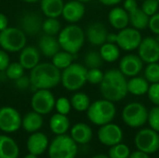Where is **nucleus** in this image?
Wrapping results in <instances>:
<instances>
[{
	"label": "nucleus",
	"mask_w": 159,
	"mask_h": 158,
	"mask_svg": "<svg viewBox=\"0 0 159 158\" xmlns=\"http://www.w3.org/2000/svg\"><path fill=\"white\" fill-rule=\"evenodd\" d=\"M77 1H80V2H82V3H88V2H89V1H91V0H77Z\"/></svg>",
	"instance_id": "obj_54"
},
{
	"label": "nucleus",
	"mask_w": 159,
	"mask_h": 158,
	"mask_svg": "<svg viewBox=\"0 0 159 158\" xmlns=\"http://www.w3.org/2000/svg\"><path fill=\"white\" fill-rule=\"evenodd\" d=\"M102 5L104 6H109V7H112V6H116L117 4H119L121 1L123 0H99Z\"/></svg>",
	"instance_id": "obj_50"
},
{
	"label": "nucleus",
	"mask_w": 159,
	"mask_h": 158,
	"mask_svg": "<svg viewBox=\"0 0 159 158\" xmlns=\"http://www.w3.org/2000/svg\"><path fill=\"white\" fill-rule=\"evenodd\" d=\"M128 92L135 95V96H142L147 93L149 88V82L144 77L140 76H133L128 81Z\"/></svg>",
	"instance_id": "obj_28"
},
{
	"label": "nucleus",
	"mask_w": 159,
	"mask_h": 158,
	"mask_svg": "<svg viewBox=\"0 0 159 158\" xmlns=\"http://www.w3.org/2000/svg\"><path fill=\"white\" fill-rule=\"evenodd\" d=\"M157 2H158V3H159V0H157Z\"/></svg>",
	"instance_id": "obj_56"
},
{
	"label": "nucleus",
	"mask_w": 159,
	"mask_h": 158,
	"mask_svg": "<svg viewBox=\"0 0 159 158\" xmlns=\"http://www.w3.org/2000/svg\"><path fill=\"white\" fill-rule=\"evenodd\" d=\"M92 158H110L108 156H105V155H97L95 156H93Z\"/></svg>",
	"instance_id": "obj_52"
},
{
	"label": "nucleus",
	"mask_w": 159,
	"mask_h": 158,
	"mask_svg": "<svg viewBox=\"0 0 159 158\" xmlns=\"http://www.w3.org/2000/svg\"><path fill=\"white\" fill-rule=\"evenodd\" d=\"M5 72H6L7 78L15 81L24 74V68L21 66V64L19 61L18 62H10Z\"/></svg>",
	"instance_id": "obj_37"
},
{
	"label": "nucleus",
	"mask_w": 159,
	"mask_h": 158,
	"mask_svg": "<svg viewBox=\"0 0 159 158\" xmlns=\"http://www.w3.org/2000/svg\"><path fill=\"white\" fill-rule=\"evenodd\" d=\"M141 8L146 15L151 17L157 12L159 8V3L157 0H143Z\"/></svg>",
	"instance_id": "obj_41"
},
{
	"label": "nucleus",
	"mask_w": 159,
	"mask_h": 158,
	"mask_svg": "<svg viewBox=\"0 0 159 158\" xmlns=\"http://www.w3.org/2000/svg\"><path fill=\"white\" fill-rule=\"evenodd\" d=\"M98 139L103 145L111 147L122 142L123 131L119 126L111 122L101 126L98 130Z\"/></svg>",
	"instance_id": "obj_14"
},
{
	"label": "nucleus",
	"mask_w": 159,
	"mask_h": 158,
	"mask_svg": "<svg viewBox=\"0 0 159 158\" xmlns=\"http://www.w3.org/2000/svg\"><path fill=\"white\" fill-rule=\"evenodd\" d=\"M61 46L58 41V37L54 35L44 34L38 41V50L44 56L52 58L58 51H60Z\"/></svg>",
	"instance_id": "obj_21"
},
{
	"label": "nucleus",
	"mask_w": 159,
	"mask_h": 158,
	"mask_svg": "<svg viewBox=\"0 0 159 158\" xmlns=\"http://www.w3.org/2000/svg\"><path fill=\"white\" fill-rule=\"evenodd\" d=\"M40 61V51L34 46H25L19 55V62L24 70H32L35 67Z\"/></svg>",
	"instance_id": "obj_17"
},
{
	"label": "nucleus",
	"mask_w": 159,
	"mask_h": 158,
	"mask_svg": "<svg viewBox=\"0 0 159 158\" xmlns=\"http://www.w3.org/2000/svg\"><path fill=\"white\" fill-rule=\"evenodd\" d=\"M70 127V121L65 115L55 114L49 120V129L56 135H62L67 132Z\"/></svg>",
	"instance_id": "obj_27"
},
{
	"label": "nucleus",
	"mask_w": 159,
	"mask_h": 158,
	"mask_svg": "<svg viewBox=\"0 0 159 158\" xmlns=\"http://www.w3.org/2000/svg\"><path fill=\"white\" fill-rule=\"evenodd\" d=\"M43 126L42 115L33 111L27 113L21 119V127L23 129L29 133H34L38 131Z\"/></svg>",
	"instance_id": "obj_26"
},
{
	"label": "nucleus",
	"mask_w": 159,
	"mask_h": 158,
	"mask_svg": "<svg viewBox=\"0 0 159 158\" xmlns=\"http://www.w3.org/2000/svg\"><path fill=\"white\" fill-rule=\"evenodd\" d=\"M147 95L152 103L159 105V83H153L149 86Z\"/></svg>",
	"instance_id": "obj_42"
},
{
	"label": "nucleus",
	"mask_w": 159,
	"mask_h": 158,
	"mask_svg": "<svg viewBox=\"0 0 159 158\" xmlns=\"http://www.w3.org/2000/svg\"><path fill=\"white\" fill-rule=\"evenodd\" d=\"M138 55L145 63L158 62L159 61V41L151 36L143 38L139 47Z\"/></svg>",
	"instance_id": "obj_13"
},
{
	"label": "nucleus",
	"mask_w": 159,
	"mask_h": 158,
	"mask_svg": "<svg viewBox=\"0 0 159 158\" xmlns=\"http://www.w3.org/2000/svg\"><path fill=\"white\" fill-rule=\"evenodd\" d=\"M70 102L72 107L77 112H87L90 105V99L84 92H75L72 96Z\"/></svg>",
	"instance_id": "obj_31"
},
{
	"label": "nucleus",
	"mask_w": 159,
	"mask_h": 158,
	"mask_svg": "<svg viewBox=\"0 0 159 158\" xmlns=\"http://www.w3.org/2000/svg\"><path fill=\"white\" fill-rule=\"evenodd\" d=\"M130 156V150L128 145L124 143H117L111 146L108 156L110 158H129Z\"/></svg>",
	"instance_id": "obj_35"
},
{
	"label": "nucleus",
	"mask_w": 159,
	"mask_h": 158,
	"mask_svg": "<svg viewBox=\"0 0 159 158\" xmlns=\"http://www.w3.org/2000/svg\"></svg>",
	"instance_id": "obj_57"
},
{
	"label": "nucleus",
	"mask_w": 159,
	"mask_h": 158,
	"mask_svg": "<svg viewBox=\"0 0 159 158\" xmlns=\"http://www.w3.org/2000/svg\"><path fill=\"white\" fill-rule=\"evenodd\" d=\"M41 30L44 32V34L55 36L56 34H59L61 30V24L58 18H47L42 22Z\"/></svg>",
	"instance_id": "obj_33"
},
{
	"label": "nucleus",
	"mask_w": 159,
	"mask_h": 158,
	"mask_svg": "<svg viewBox=\"0 0 159 158\" xmlns=\"http://www.w3.org/2000/svg\"><path fill=\"white\" fill-rule=\"evenodd\" d=\"M104 73L100 68L88 69L87 72V82L91 85H100L103 79Z\"/></svg>",
	"instance_id": "obj_38"
},
{
	"label": "nucleus",
	"mask_w": 159,
	"mask_h": 158,
	"mask_svg": "<svg viewBox=\"0 0 159 158\" xmlns=\"http://www.w3.org/2000/svg\"><path fill=\"white\" fill-rule=\"evenodd\" d=\"M148 28L153 34L159 35V12H157L149 18Z\"/></svg>",
	"instance_id": "obj_43"
},
{
	"label": "nucleus",
	"mask_w": 159,
	"mask_h": 158,
	"mask_svg": "<svg viewBox=\"0 0 159 158\" xmlns=\"http://www.w3.org/2000/svg\"><path fill=\"white\" fill-rule=\"evenodd\" d=\"M21 116L13 107L4 106L0 108V130L12 133L21 127Z\"/></svg>",
	"instance_id": "obj_12"
},
{
	"label": "nucleus",
	"mask_w": 159,
	"mask_h": 158,
	"mask_svg": "<svg viewBox=\"0 0 159 158\" xmlns=\"http://www.w3.org/2000/svg\"><path fill=\"white\" fill-rule=\"evenodd\" d=\"M108 20L111 26H113L115 29L122 30L128 27L129 23V13L123 7H116L109 11Z\"/></svg>",
	"instance_id": "obj_22"
},
{
	"label": "nucleus",
	"mask_w": 159,
	"mask_h": 158,
	"mask_svg": "<svg viewBox=\"0 0 159 158\" xmlns=\"http://www.w3.org/2000/svg\"><path fill=\"white\" fill-rule=\"evenodd\" d=\"M86 37L88 41L93 46H102L106 42L108 31L102 22L91 23L86 31Z\"/></svg>",
	"instance_id": "obj_18"
},
{
	"label": "nucleus",
	"mask_w": 159,
	"mask_h": 158,
	"mask_svg": "<svg viewBox=\"0 0 159 158\" xmlns=\"http://www.w3.org/2000/svg\"><path fill=\"white\" fill-rule=\"evenodd\" d=\"M116 115V108L113 102L102 99L90 103L87 110L89 120L96 126L111 123Z\"/></svg>",
	"instance_id": "obj_4"
},
{
	"label": "nucleus",
	"mask_w": 159,
	"mask_h": 158,
	"mask_svg": "<svg viewBox=\"0 0 159 158\" xmlns=\"http://www.w3.org/2000/svg\"><path fill=\"white\" fill-rule=\"evenodd\" d=\"M143 40L142 34L133 27H126L117 33L116 45L125 51L137 49Z\"/></svg>",
	"instance_id": "obj_11"
},
{
	"label": "nucleus",
	"mask_w": 159,
	"mask_h": 158,
	"mask_svg": "<svg viewBox=\"0 0 159 158\" xmlns=\"http://www.w3.org/2000/svg\"><path fill=\"white\" fill-rule=\"evenodd\" d=\"M148 111L146 107L140 102H130L127 104L122 111V119L124 123L133 129L140 128L147 122Z\"/></svg>",
	"instance_id": "obj_8"
},
{
	"label": "nucleus",
	"mask_w": 159,
	"mask_h": 158,
	"mask_svg": "<svg viewBox=\"0 0 159 158\" xmlns=\"http://www.w3.org/2000/svg\"><path fill=\"white\" fill-rule=\"evenodd\" d=\"M144 78L151 84L159 83V63H148L144 70Z\"/></svg>",
	"instance_id": "obj_36"
},
{
	"label": "nucleus",
	"mask_w": 159,
	"mask_h": 158,
	"mask_svg": "<svg viewBox=\"0 0 159 158\" xmlns=\"http://www.w3.org/2000/svg\"><path fill=\"white\" fill-rule=\"evenodd\" d=\"M61 72L52 62L38 63L31 70V86L35 89H50L61 83Z\"/></svg>",
	"instance_id": "obj_2"
},
{
	"label": "nucleus",
	"mask_w": 159,
	"mask_h": 158,
	"mask_svg": "<svg viewBox=\"0 0 159 158\" xmlns=\"http://www.w3.org/2000/svg\"><path fill=\"white\" fill-rule=\"evenodd\" d=\"M42 19L39 14L35 12H28L21 17L20 29L30 35H34L38 34L42 28Z\"/></svg>",
	"instance_id": "obj_20"
},
{
	"label": "nucleus",
	"mask_w": 159,
	"mask_h": 158,
	"mask_svg": "<svg viewBox=\"0 0 159 158\" xmlns=\"http://www.w3.org/2000/svg\"><path fill=\"white\" fill-rule=\"evenodd\" d=\"M73 61L74 55L65 50H60L52 57V64L61 71L70 66L73 63Z\"/></svg>",
	"instance_id": "obj_32"
},
{
	"label": "nucleus",
	"mask_w": 159,
	"mask_h": 158,
	"mask_svg": "<svg viewBox=\"0 0 159 158\" xmlns=\"http://www.w3.org/2000/svg\"><path fill=\"white\" fill-rule=\"evenodd\" d=\"M26 146L29 153L38 156L44 154L48 148V139L44 133L36 131L30 135L27 140Z\"/></svg>",
	"instance_id": "obj_19"
},
{
	"label": "nucleus",
	"mask_w": 159,
	"mask_h": 158,
	"mask_svg": "<svg viewBox=\"0 0 159 158\" xmlns=\"http://www.w3.org/2000/svg\"><path fill=\"white\" fill-rule=\"evenodd\" d=\"M129 158H150L149 157V155L148 154H145L142 151H135L133 153H130V156Z\"/></svg>",
	"instance_id": "obj_48"
},
{
	"label": "nucleus",
	"mask_w": 159,
	"mask_h": 158,
	"mask_svg": "<svg viewBox=\"0 0 159 158\" xmlns=\"http://www.w3.org/2000/svg\"><path fill=\"white\" fill-rule=\"evenodd\" d=\"M8 27V20L4 13L0 12V32Z\"/></svg>",
	"instance_id": "obj_47"
},
{
	"label": "nucleus",
	"mask_w": 159,
	"mask_h": 158,
	"mask_svg": "<svg viewBox=\"0 0 159 158\" xmlns=\"http://www.w3.org/2000/svg\"><path fill=\"white\" fill-rule=\"evenodd\" d=\"M55 97L49 89H36L31 99L33 111L40 115H48L55 108Z\"/></svg>",
	"instance_id": "obj_10"
},
{
	"label": "nucleus",
	"mask_w": 159,
	"mask_h": 158,
	"mask_svg": "<svg viewBox=\"0 0 159 158\" xmlns=\"http://www.w3.org/2000/svg\"><path fill=\"white\" fill-rule=\"evenodd\" d=\"M157 40L159 41V35H157Z\"/></svg>",
	"instance_id": "obj_55"
},
{
	"label": "nucleus",
	"mask_w": 159,
	"mask_h": 158,
	"mask_svg": "<svg viewBox=\"0 0 159 158\" xmlns=\"http://www.w3.org/2000/svg\"><path fill=\"white\" fill-rule=\"evenodd\" d=\"M134 142L139 151L148 155L154 154L159 150V133L151 128L141 129L136 134Z\"/></svg>",
	"instance_id": "obj_9"
},
{
	"label": "nucleus",
	"mask_w": 159,
	"mask_h": 158,
	"mask_svg": "<svg viewBox=\"0 0 159 158\" xmlns=\"http://www.w3.org/2000/svg\"><path fill=\"white\" fill-rule=\"evenodd\" d=\"M99 52L103 61H106V62H114L117 61L120 55L118 46L116 44H112L108 42H105L104 44L101 46Z\"/></svg>",
	"instance_id": "obj_30"
},
{
	"label": "nucleus",
	"mask_w": 159,
	"mask_h": 158,
	"mask_svg": "<svg viewBox=\"0 0 159 158\" xmlns=\"http://www.w3.org/2000/svg\"><path fill=\"white\" fill-rule=\"evenodd\" d=\"M129 23L131 26L137 30H143L148 27L149 23V16L146 15L142 8L139 7L134 9L133 11L129 13Z\"/></svg>",
	"instance_id": "obj_29"
},
{
	"label": "nucleus",
	"mask_w": 159,
	"mask_h": 158,
	"mask_svg": "<svg viewBox=\"0 0 159 158\" xmlns=\"http://www.w3.org/2000/svg\"><path fill=\"white\" fill-rule=\"evenodd\" d=\"M147 122L152 129L159 133V105H156L148 112Z\"/></svg>",
	"instance_id": "obj_39"
},
{
	"label": "nucleus",
	"mask_w": 159,
	"mask_h": 158,
	"mask_svg": "<svg viewBox=\"0 0 159 158\" xmlns=\"http://www.w3.org/2000/svg\"><path fill=\"white\" fill-rule=\"evenodd\" d=\"M26 42V34L20 28L7 27L0 32V47L7 52H20Z\"/></svg>",
	"instance_id": "obj_7"
},
{
	"label": "nucleus",
	"mask_w": 159,
	"mask_h": 158,
	"mask_svg": "<svg viewBox=\"0 0 159 158\" xmlns=\"http://www.w3.org/2000/svg\"><path fill=\"white\" fill-rule=\"evenodd\" d=\"M88 68L80 63H72L63 69L61 75L62 87L69 91L79 90L87 83Z\"/></svg>",
	"instance_id": "obj_5"
},
{
	"label": "nucleus",
	"mask_w": 159,
	"mask_h": 158,
	"mask_svg": "<svg viewBox=\"0 0 159 158\" xmlns=\"http://www.w3.org/2000/svg\"><path fill=\"white\" fill-rule=\"evenodd\" d=\"M55 108H56V110H57V112L59 114L67 115L70 113L71 108H72L71 102L65 97H61L58 100H56Z\"/></svg>",
	"instance_id": "obj_40"
},
{
	"label": "nucleus",
	"mask_w": 159,
	"mask_h": 158,
	"mask_svg": "<svg viewBox=\"0 0 159 158\" xmlns=\"http://www.w3.org/2000/svg\"><path fill=\"white\" fill-rule=\"evenodd\" d=\"M76 155V142L66 134L57 135L48 145L49 158H75Z\"/></svg>",
	"instance_id": "obj_6"
},
{
	"label": "nucleus",
	"mask_w": 159,
	"mask_h": 158,
	"mask_svg": "<svg viewBox=\"0 0 159 158\" xmlns=\"http://www.w3.org/2000/svg\"><path fill=\"white\" fill-rule=\"evenodd\" d=\"M116 39H117V34L108 33L107 37H106V42L112 43V44H116Z\"/></svg>",
	"instance_id": "obj_49"
},
{
	"label": "nucleus",
	"mask_w": 159,
	"mask_h": 158,
	"mask_svg": "<svg viewBox=\"0 0 159 158\" xmlns=\"http://www.w3.org/2000/svg\"><path fill=\"white\" fill-rule=\"evenodd\" d=\"M138 7V2L137 0H125L124 4H123V8L128 12H131L134 9H136Z\"/></svg>",
	"instance_id": "obj_46"
},
{
	"label": "nucleus",
	"mask_w": 159,
	"mask_h": 158,
	"mask_svg": "<svg viewBox=\"0 0 159 158\" xmlns=\"http://www.w3.org/2000/svg\"><path fill=\"white\" fill-rule=\"evenodd\" d=\"M92 129L85 123H77L71 129V138L79 144H86L92 139Z\"/></svg>",
	"instance_id": "obj_23"
},
{
	"label": "nucleus",
	"mask_w": 159,
	"mask_h": 158,
	"mask_svg": "<svg viewBox=\"0 0 159 158\" xmlns=\"http://www.w3.org/2000/svg\"><path fill=\"white\" fill-rule=\"evenodd\" d=\"M85 12L84 3L77 0H71L64 4L61 16L67 22L75 23L84 17Z\"/></svg>",
	"instance_id": "obj_16"
},
{
	"label": "nucleus",
	"mask_w": 159,
	"mask_h": 158,
	"mask_svg": "<svg viewBox=\"0 0 159 158\" xmlns=\"http://www.w3.org/2000/svg\"><path fill=\"white\" fill-rule=\"evenodd\" d=\"M22 2H24V3H29V4H34V3H36V2H38V1H40V0H21Z\"/></svg>",
	"instance_id": "obj_51"
},
{
	"label": "nucleus",
	"mask_w": 159,
	"mask_h": 158,
	"mask_svg": "<svg viewBox=\"0 0 159 158\" xmlns=\"http://www.w3.org/2000/svg\"><path fill=\"white\" fill-rule=\"evenodd\" d=\"M24 158H37V156H35V155H33V154H31V153H29L27 156H25Z\"/></svg>",
	"instance_id": "obj_53"
},
{
	"label": "nucleus",
	"mask_w": 159,
	"mask_h": 158,
	"mask_svg": "<svg viewBox=\"0 0 159 158\" xmlns=\"http://www.w3.org/2000/svg\"><path fill=\"white\" fill-rule=\"evenodd\" d=\"M86 34L83 29L75 24H69L61 29L58 35V41L61 48L73 55L76 54L83 47Z\"/></svg>",
	"instance_id": "obj_3"
},
{
	"label": "nucleus",
	"mask_w": 159,
	"mask_h": 158,
	"mask_svg": "<svg viewBox=\"0 0 159 158\" xmlns=\"http://www.w3.org/2000/svg\"><path fill=\"white\" fill-rule=\"evenodd\" d=\"M143 68V61L136 54H128L124 56L119 62L118 70L129 77L138 75Z\"/></svg>",
	"instance_id": "obj_15"
},
{
	"label": "nucleus",
	"mask_w": 159,
	"mask_h": 158,
	"mask_svg": "<svg viewBox=\"0 0 159 158\" xmlns=\"http://www.w3.org/2000/svg\"><path fill=\"white\" fill-rule=\"evenodd\" d=\"M10 63L9 56L4 49H0V72H5Z\"/></svg>",
	"instance_id": "obj_45"
},
{
	"label": "nucleus",
	"mask_w": 159,
	"mask_h": 158,
	"mask_svg": "<svg viewBox=\"0 0 159 158\" xmlns=\"http://www.w3.org/2000/svg\"><path fill=\"white\" fill-rule=\"evenodd\" d=\"M19 154L16 142L7 135H0V158H18Z\"/></svg>",
	"instance_id": "obj_24"
},
{
	"label": "nucleus",
	"mask_w": 159,
	"mask_h": 158,
	"mask_svg": "<svg viewBox=\"0 0 159 158\" xmlns=\"http://www.w3.org/2000/svg\"><path fill=\"white\" fill-rule=\"evenodd\" d=\"M85 64L88 69L92 68H100L102 65L103 60L99 51L96 50H89L85 55Z\"/></svg>",
	"instance_id": "obj_34"
},
{
	"label": "nucleus",
	"mask_w": 159,
	"mask_h": 158,
	"mask_svg": "<svg viewBox=\"0 0 159 158\" xmlns=\"http://www.w3.org/2000/svg\"><path fill=\"white\" fill-rule=\"evenodd\" d=\"M128 80L118 69H111L104 73L100 84V91L103 99L116 102L123 100L128 92Z\"/></svg>",
	"instance_id": "obj_1"
},
{
	"label": "nucleus",
	"mask_w": 159,
	"mask_h": 158,
	"mask_svg": "<svg viewBox=\"0 0 159 158\" xmlns=\"http://www.w3.org/2000/svg\"><path fill=\"white\" fill-rule=\"evenodd\" d=\"M30 86H31L30 77H28V76H26L24 74L21 77H20L17 80H15V87L18 89L24 90V89H27Z\"/></svg>",
	"instance_id": "obj_44"
},
{
	"label": "nucleus",
	"mask_w": 159,
	"mask_h": 158,
	"mask_svg": "<svg viewBox=\"0 0 159 158\" xmlns=\"http://www.w3.org/2000/svg\"><path fill=\"white\" fill-rule=\"evenodd\" d=\"M63 0H40V8L47 18H59L63 9Z\"/></svg>",
	"instance_id": "obj_25"
}]
</instances>
